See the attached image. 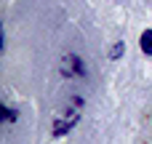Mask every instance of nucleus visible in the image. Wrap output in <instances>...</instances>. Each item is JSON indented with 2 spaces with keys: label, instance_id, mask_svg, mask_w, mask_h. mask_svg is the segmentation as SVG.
Segmentation results:
<instances>
[{
  "label": "nucleus",
  "instance_id": "2",
  "mask_svg": "<svg viewBox=\"0 0 152 144\" xmlns=\"http://www.w3.org/2000/svg\"><path fill=\"white\" fill-rule=\"evenodd\" d=\"M75 123H77V115H72V118H69L67 123H64V120H59V123L53 126V136H61V134H67V131H69V128H72Z\"/></svg>",
  "mask_w": 152,
  "mask_h": 144
},
{
  "label": "nucleus",
  "instance_id": "5",
  "mask_svg": "<svg viewBox=\"0 0 152 144\" xmlns=\"http://www.w3.org/2000/svg\"><path fill=\"white\" fill-rule=\"evenodd\" d=\"M123 51H126V45H123V43H118V45H115V51H112V59H120V56H123Z\"/></svg>",
  "mask_w": 152,
  "mask_h": 144
},
{
  "label": "nucleus",
  "instance_id": "4",
  "mask_svg": "<svg viewBox=\"0 0 152 144\" xmlns=\"http://www.w3.org/2000/svg\"><path fill=\"white\" fill-rule=\"evenodd\" d=\"M3 118H5L8 123H13V120H16V112H13L11 107H3Z\"/></svg>",
  "mask_w": 152,
  "mask_h": 144
},
{
  "label": "nucleus",
  "instance_id": "3",
  "mask_svg": "<svg viewBox=\"0 0 152 144\" xmlns=\"http://www.w3.org/2000/svg\"><path fill=\"white\" fill-rule=\"evenodd\" d=\"M139 43H142V51H144L147 56H152V29H144V32H142V40H139Z\"/></svg>",
  "mask_w": 152,
  "mask_h": 144
},
{
  "label": "nucleus",
  "instance_id": "1",
  "mask_svg": "<svg viewBox=\"0 0 152 144\" xmlns=\"http://www.w3.org/2000/svg\"><path fill=\"white\" fill-rule=\"evenodd\" d=\"M61 75H64V77H80V75H86V64H83L75 53H67V56L61 59Z\"/></svg>",
  "mask_w": 152,
  "mask_h": 144
}]
</instances>
